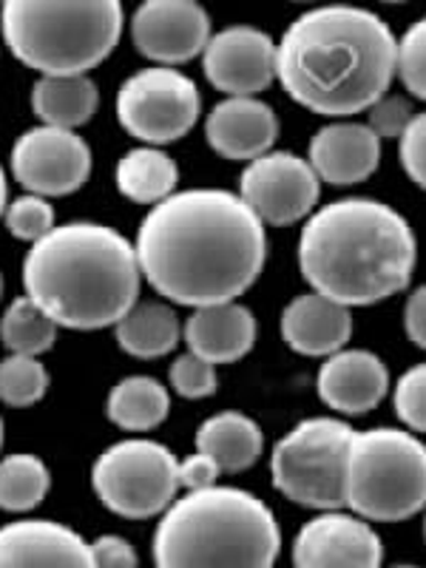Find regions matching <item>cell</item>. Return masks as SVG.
Segmentation results:
<instances>
[{"mask_svg": "<svg viewBox=\"0 0 426 568\" xmlns=\"http://www.w3.org/2000/svg\"><path fill=\"white\" fill-rule=\"evenodd\" d=\"M0 296H3V273H0Z\"/></svg>", "mask_w": 426, "mask_h": 568, "instance_id": "b9f144b4", "label": "cell"}, {"mask_svg": "<svg viewBox=\"0 0 426 568\" xmlns=\"http://www.w3.org/2000/svg\"><path fill=\"white\" fill-rule=\"evenodd\" d=\"M3 222H7V231L12 233L14 240L34 245V242L43 240L45 233L54 231V207L43 196L23 194L18 200L7 202Z\"/></svg>", "mask_w": 426, "mask_h": 568, "instance_id": "f546056e", "label": "cell"}, {"mask_svg": "<svg viewBox=\"0 0 426 568\" xmlns=\"http://www.w3.org/2000/svg\"><path fill=\"white\" fill-rule=\"evenodd\" d=\"M278 329L293 353L307 355V358H327L347 347L353 338V311L311 291L284 307Z\"/></svg>", "mask_w": 426, "mask_h": 568, "instance_id": "ffe728a7", "label": "cell"}, {"mask_svg": "<svg viewBox=\"0 0 426 568\" xmlns=\"http://www.w3.org/2000/svg\"><path fill=\"white\" fill-rule=\"evenodd\" d=\"M134 251L160 296L196 311L251 291L265 271L267 233L240 194L194 187L145 213Z\"/></svg>", "mask_w": 426, "mask_h": 568, "instance_id": "6da1fadb", "label": "cell"}, {"mask_svg": "<svg viewBox=\"0 0 426 568\" xmlns=\"http://www.w3.org/2000/svg\"><path fill=\"white\" fill-rule=\"evenodd\" d=\"M298 267L313 293L344 307L395 296L415 271V233L393 205L367 196L324 205L298 236Z\"/></svg>", "mask_w": 426, "mask_h": 568, "instance_id": "3957f363", "label": "cell"}, {"mask_svg": "<svg viewBox=\"0 0 426 568\" xmlns=\"http://www.w3.org/2000/svg\"><path fill=\"white\" fill-rule=\"evenodd\" d=\"M52 489V471L38 455L14 453L0 458V509L23 515L38 509Z\"/></svg>", "mask_w": 426, "mask_h": 568, "instance_id": "4316f807", "label": "cell"}, {"mask_svg": "<svg viewBox=\"0 0 426 568\" xmlns=\"http://www.w3.org/2000/svg\"><path fill=\"white\" fill-rule=\"evenodd\" d=\"M180 460L165 444L125 438L100 453L91 466V486L100 504L125 520L162 515L180 491Z\"/></svg>", "mask_w": 426, "mask_h": 568, "instance_id": "9c48e42d", "label": "cell"}, {"mask_svg": "<svg viewBox=\"0 0 426 568\" xmlns=\"http://www.w3.org/2000/svg\"><path fill=\"white\" fill-rule=\"evenodd\" d=\"M318 182L347 187L369 180L382 162V140L367 129V123L338 120L316 131L307 154Z\"/></svg>", "mask_w": 426, "mask_h": 568, "instance_id": "d6986e66", "label": "cell"}, {"mask_svg": "<svg viewBox=\"0 0 426 568\" xmlns=\"http://www.w3.org/2000/svg\"><path fill=\"white\" fill-rule=\"evenodd\" d=\"M49 369L43 367L40 358L29 355H7L0 362V400L7 407H32L43 395L49 393Z\"/></svg>", "mask_w": 426, "mask_h": 568, "instance_id": "f1b7e54d", "label": "cell"}, {"mask_svg": "<svg viewBox=\"0 0 426 568\" xmlns=\"http://www.w3.org/2000/svg\"><path fill=\"white\" fill-rule=\"evenodd\" d=\"M114 338L120 349L134 358H162L180 344L182 324L174 307L162 302H136L120 322L114 324Z\"/></svg>", "mask_w": 426, "mask_h": 568, "instance_id": "cb8c5ba5", "label": "cell"}, {"mask_svg": "<svg viewBox=\"0 0 426 568\" xmlns=\"http://www.w3.org/2000/svg\"><path fill=\"white\" fill-rule=\"evenodd\" d=\"M395 415L400 424L407 426V433H426V369L424 364H415L400 375L395 384Z\"/></svg>", "mask_w": 426, "mask_h": 568, "instance_id": "1f68e13d", "label": "cell"}, {"mask_svg": "<svg viewBox=\"0 0 426 568\" xmlns=\"http://www.w3.org/2000/svg\"><path fill=\"white\" fill-rule=\"evenodd\" d=\"M318 398L342 415H367L389 389L387 364L369 349H338L318 369Z\"/></svg>", "mask_w": 426, "mask_h": 568, "instance_id": "e0dca14e", "label": "cell"}, {"mask_svg": "<svg viewBox=\"0 0 426 568\" xmlns=\"http://www.w3.org/2000/svg\"><path fill=\"white\" fill-rule=\"evenodd\" d=\"M116 0H9L0 32L9 52L40 78H74L98 69L123 38Z\"/></svg>", "mask_w": 426, "mask_h": 568, "instance_id": "8992f818", "label": "cell"}, {"mask_svg": "<svg viewBox=\"0 0 426 568\" xmlns=\"http://www.w3.org/2000/svg\"><path fill=\"white\" fill-rule=\"evenodd\" d=\"M12 174L27 194L69 196L89 182L91 149L78 131L38 125L14 140Z\"/></svg>", "mask_w": 426, "mask_h": 568, "instance_id": "7c38bea8", "label": "cell"}, {"mask_svg": "<svg viewBox=\"0 0 426 568\" xmlns=\"http://www.w3.org/2000/svg\"><path fill=\"white\" fill-rule=\"evenodd\" d=\"M278 551L273 509L236 486L176 497L154 531L156 568H273Z\"/></svg>", "mask_w": 426, "mask_h": 568, "instance_id": "5b68a950", "label": "cell"}, {"mask_svg": "<svg viewBox=\"0 0 426 568\" xmlns=\"http://www.w3.org/2000/svg\"><path fill=\"white\" fill-rule=\"evenodd\" d=\"M171 387H174V393L180 395V398H187V400H196V398H207V395L216 393V387H220V378H216V367L207 362H202V358H196V355L185 353L180 355L174 364H171Z\"/></svg>", "mask_w": 426, "mask_h": 568, "instance_id": "d6a6232c", "label": "cell"}, {"mask_svg": "<svg viewBox=\"0 0 426 568\" xmlns=\"http://www.w3.org/2000/svg\"><path fill=\"white\" fill-rule=\"evenodd\" d=\"M265 449V435L253 418L242 413H216L196 433V453L216 460L220 471L240 475L251 469Z\"/></svg>", "mask_w": 426, "mask_h": 568, "instance_id": "7402d4cb", "label": "cell"}, {"mask_svg": "<svg viewBox=\"0 0 426 568\" xmlns=\"http://www.w3.org/2000/svg\"><path fill=\"white\" fill-rule=\"evenodd\" d=\"M395 74L413 98H426V20H415L404 38L395 40Z\"/></svg>", "mask_w": 426, "mask_h": 568, "instance_id": "4dcf8cb0", "label": "cell"}, {"mask_svg": "<svg viewBox=\"0 0 426 568\" xmlns=\"http://www.w3.org/2000/svg\"><path fill=\"white\" fill-rule=\"evenodd\" d=\"M202 69L213 89L227 98H256L276 80V43L256 27H227L211 34Z\"/></svg>", "mask_w": 426, "mask_h": 568, "instance_id": "9a60e30c", "label": "cell"}, {"mask_svg": "<svg viewBox=\"0 0 426 568\" xmlns=\"http://www.w3.org/2000/svg\"><path fill=\"white\" fill-rule=\"evenodd\" d=\"M404 329H407L409 342L415 347H424L426 344V291L424 287H415L407 298V307H404Z\"/></svg>", "mask_w": 426, "mask_h": 568, "instance_id": "74e56055", "label": "cell"}, {"mask_svg": "<svg viewBox=\"0 0 426 568\" xmlns=\"http://www.w3.org/2000/svg\"><path fill=\"white\" fill-rule=\"evenodd\" d=\"M400 142V169L418 187L426 185V116L415 114L407 131L398 136Z\"/></svg>", "mask_w": 426, "mask_h": 568, "instance_id": "e575fe53", "label": "cell"}, {"mask_svg": "<svg viewBox=\"0 0 426 568\" xmlns=\"http://www.w3.org/2000/svg\"><path fill=\"white\" fill-rule=\"evenodd\" d=\"M7 202H9L7 174H3V169H0V220H3V211H7Z\"/></svg>", "mask_w": 426, "mask_h": 568, "instance_id": "f35d334b", "label": "cell"}, {"mask_svg": "<svg viewBox=\"0 0 426 568\" xmlns=\"http://www.w3.org/2000/svg\"><path fill=\"white\" fill-rule=\"evenodd\" d=\"M171 395L151 375H129L111 387L105 415L125 433H149L169 418Z\"/></svg>", "mask_w": 426, "mask_h": 568, "instance_id": "484cf974", "label": "cell"}, {"mask_svg": "<svg viewBox=\"0 0 426 568\" xmlns=\"http://www.w3.org/2000/svg\"><path fill=\"white\" fill-rule=\"evenodd\" d=\"M0 568H94L89 540L71 526L27 517L0 526Z\"/></svg>", "mask_w": 426, "mask_h": 568, "instance_id": "2e32d148", "label": "cell"}, {"mask_svg": "<svg viewBox=\"0 0 426 568\" xmlns=\"http://www.w3.org/2000/svg\"><path fill=\"white\" fill-rule=\"evenodd\" d=\"M100 91L89 74L74 78H40L32 85V111L43 125L78 131L98 114Z\"/></svg>", "mask_w": 426, "mask_h": 568, "instance_id": "603a6c76", "label": "cell"}, {"mask_svg": "<svg viewBox=\"0 0 426 568\" xmlns=\"http://www.w3.org/2000/svg\"><path fill=\"white\" fill-rule=\"evenodd\" d=\"M316 171L293 151H267L247 162L240 180V196L262 225L284 227L307 220L318 202Z\"/></svg>", "mask_w": 426, "mask_h": 568, "instance_id": "8fae6325", "label": "cell"}, {"mask_svg": "<svg viewBox=\"0 0 426 568\" xmlns=\"http://www.w3.org/2000/svg\"><path fill=\"white\" fill-rule=\"evenodd\" d=\"M276 78L313 114L347 120L375 105L395 78V34L358 7L298 14L276 43Z\"/></svg>", "mask_w": 426, "mask_h": 568, "instance_id": "7a4b0ae2", "label": "cell"}, {"mask_svg": "<svg viewBox=\"0 0 426 568\" xmlns=\"http://www.w3.org/2000/svg\"><path fill=\"white\" fill-rule=\"evenodd\" d=\"M389 568H420V566H413V562H400V566H389Z\"/></svg>", "mask_w": 426, "mask_h": 568, "instance_id": "ab89813d", "label": "cell"}, {"mask_svg": "<svg viewBox=\"0 0 426 568\" xmlns=\"http://www.w3.org/2000/svg\"><path fill=\"white\" fill-rule=\"evenodd\" d=\"M116 187L125 200L136 202V205H160L162 200H169L176 194L180 185V169L162 149H151V145H140L120 156L116 162Z\"/></svg>", "mask_w": 426, "mask_h": 568, "instance_id": "d4e9b609", "label": "cell"}, {"mask_svg": "<svg viewBox=\"0 0 426 568\" xmlns=\"http://www.w3.org/2000/svg\"><path fill=\"white\" fill-rule=\"evenodd\" d=\"M349 440L353 426L344 420L327 415L302 420L273 446V486L304 509H344Z\"/></svg>", "mask_w": 426, "mask_h": 568, "instance_id": "ba28073f", "label": "cell"}, {"mask_svg": "<svg viewBox=\"0 0 426 568\" xmlns=\"http://www.w3.org/2000/svg\"><path fill=\"white\" fill-rule=\"evenodd\" d=\"M91 562L94 568H140V555L131 546V540L120 535H103L89 542Z\"/></svg>", "mask_w": 426, "mask_h": 568, "instance_id": "d590c367", "label": "cell"}, {"mask_svg": "<svg viewBox=\"0 0 426 568\" xmlns=\"http://www.w3.org/2000/svg\"><path fill=\"white\" fill-rule=\"evenodd\" d=\"M367 129L373 131L378 140H398L407 125L415 120V109L407 98H398V94H384L375 105H369Z\"/></svg>", "mask_w": 426, "mask_h": 568, "instance_id": "836d02e7", "label": "cell"}, {"mask_svg": "<svg viewBox=\"0 0 426 568\" xmlns=\"http://www.w3.org/2000/svg\"><path fill=\"white\" fill-rule=\"evenodd\" d=\"M176 471H180V489L202 491L220 486V466H216V460L202 453L187 455L185 460H180V469Z\"/></svg>", "mask_w": 426, "mask_h": 568, "instance_id": "8d00e7d4", "label": "cell"}, {"mask_svg": "<svg viewBox=\"0 0 426 568\" xmlns=\"http://www.w3.org/2000/svg\"><path fill=\"white\" fill-rule=\"evenodd\" d=\"M136 251L100 222H65L29 247L23 287L58 327H114L140 296Z\"/></svg>", "mask_w": 426, "mask_h": 568, "instance_id": "277c9868", "label": "cell"}, {"mask_svg": "<svg viewBox=\"0 0 426 568\" xmlns=\"http://www.w3.org/2000/svg\"><path fill=\"white\" fill-rule=\"evenodd\" d=\"M131 40L142 58L174 69L205 52L211 18L194 0H149L131 18Z\"/></svg>", "mask_w": 426, "mask_h": 568, "instance_id": "5bb4252c", "label": "cell"}, {"mask_svg": "<svg viewBox=\"0 0 426 568\" xmlns=\"http://www.w3.org/2000/svg\"><path fill=\"white\" fill-rule=\"evenodd\" d=\"M187 353L207 364H233L256 344V318L240 302L196 307L182 327Z\"/></svg>", "mask_w": 426, "mask_h": 568, "instance_id": "44dd1931", "label": "cell"}, {"mask_svg": "<svg viewBox=\"0 0 426 568\" xmlns=\"http://www.w3.org/2000/svg\"><path fill=\"white\" fill-rule=\"evenodd\" d=\"M426 449L418 435L375 426L353 433L347 506L367 524H400L424 509Z\"/></svg>", "mask_w": 426, "mask_h": 568, "instance_id": "52a82bcc", "label": "cell"}, {"mask_svg": "<svg viewBox=\"0 0 426 568\" xmlns=\"http://www.w3.org/2000/svg\"><path fill=\"white\" fill-rule=\"evenodd\" d=\"M384 540L353 511H318L293 540L296 568H382Z\"/></svg>", "mask_w": 426, "mask_h": 568, "instance_id": "4fadbf2b", "label": "cell"}, {"mask_svg": "<svg viewBox=\"0 0 426 568\" xmlns=\"http://www.w3.org/2000/svg\"><path fill=\"white\" fill-rule=\"evenodd\" d=\"M202 114L196 83L180 69L151 65L131 74L116 91V120L151 149L182 140Z\"/></svg>", "mask_w": 426, "mask_h": 568, "instance_id": "30bf717a", "label": "cell"}, {"mask_svg": "<svg viewBox=\"0 0 426 568\" xmlns=\"http://www.w3.org/2000/svg\"><path fill=\"white\" fill-rule=\"evenodd\" d=\"M207 145L233 162H253L273 151L278 116L265 100L227 98L213 105L205 120Z\"/></svg>", "mask_w": 426, "mask_h": 568, "instance_id": "ac0fdd59", "label": "cell"}, {"mask_svg": "<svg viewBox=\"0 0 426 568\" xmlns=\"http://www.w3.org/2000/svg\"><path fill=\"white\" fill-rule=\"evenodd\" d=\"M0 446H3V418H0Z\"/></svg>", "mask_w": 426, "mask_h": 568, "instance_id": "60d3db41", "label": "cell"}, {"mask_svg": "<svg viewBox=\"0 0 426 568\" xmlns=\"http://www.w3.org/2000/svg\"><path fill=\"white\" fill-rule=\"evenodd\" d=\"M0 342L9 349V355L40 358L58 342V324L45 316L32 298L20 296L9 304L0 318Z\"/></svg>", "mask_w": 426, "mask_h": 568, "instance_id": "83f0119b", "label": "cell"}]
</instances>
